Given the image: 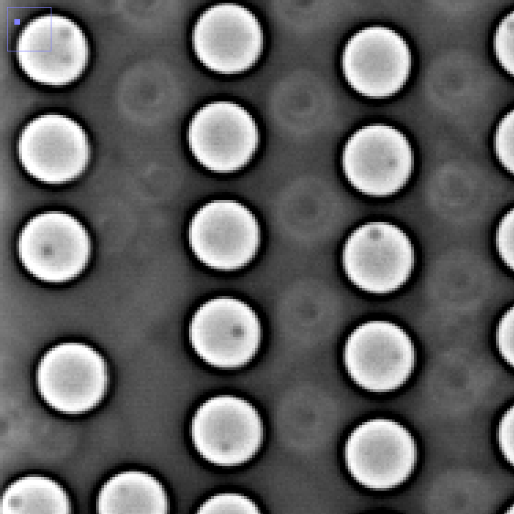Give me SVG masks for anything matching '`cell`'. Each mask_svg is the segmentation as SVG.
Listing matches in <instances>:
<instances>
[{
  "label": "cell",
  "mask_w": 514,
  "mask_h": 514,
  "mask_svg": "<svg viewBox=\"0 0 514 514\" xmlns=\"http://www.w3.org/2000/svg\"><path fill=\"white\" fill-rule=\"evenodd\" d=\"M36 382L43 400L53 408L79 414L96 406L108 385L102 356L81 343H63L47 350L37 369Z\"/></svg>",
  "instance_id": "5"
},
{
  "label": "cell",
  "mask_w": 514,
  "mask_h": 514,
  "mask_svg": "<svg viewBox=\"0 0 514 514\" xmlns=\"http://www.w3.org/2000/svg\"><path fill=\"white\" fill-rule=\"evenodd\" d=\"M414 249L397 226L384 221L357 228L347 239L343 265L350 281L360 289L385 293L408 279L414 266Z\"/></svg>",
  "instance_id": "6"
},
{
  "label": "cell",
  "mask_w": 514,
  "mask_h": 514,
  "mask_svg": "<svg viewBox=\"0 0 514 514\" xmlns=\"http://www.w3.org/2000/svg\"><path fill=\"white\" fill-rule=\"evenodd\" d=\"M98 513H168L169 502L162 484L141 471H125L110 478L99 491Z\"/></svg>",
  "instance_id": "15"
},
{
  "label": "cell",
  "mask_w": 514,
  "mask_h": 514,
  "mask_svg": "<svg viewBox=\"0 0 514 514\" xmlns=\"http://www.w3.org/2000/svg\"><path fill=\"white\" fill-rule=\"evenodd\" d=\"M493 47L496 56L504 69L514 71V12H508L496 28Z\"/></svg>",
  "instance_id": "18"
},
{
  "label": "cell",
  "mask_w": 514,
  "mask_h": 514,
  "mask_svg": "<svg viewBox=\"0 0 514 514\" xmlns=\"http://www.w3.org/2000/svg\"><path fill=\"white\" fill-rule=\"evenodd\" d=\"M20 162L36 180L51 184L71 182L86 169L90 156L88 136L76 121L46 114L31 120L18 143Z\"/></svg>",
  "instance_id": "8"
},
{
  "label": "cell",
  "mask_w": 514,
  "mask_h": 514,
  "mask_svg": "<svg viewBox=\"0 0 514 514\" xmlns=\"http://www.w3.org/2000/svg\"><path fill=\"white\" fill-rule=\"evenodd\" d=\"M513 307L511 308L499 322L497 331V343L498 350L509 364L513 366Z\"/></svg>",
  "instance_id": "21"
},
{
  "label": "cell",
  "mask_w": 514,
  "mask_h": 514,
  "mask_svg": "<svg viewBox=\"0 0 514 514\" xmlns=\"http://www.w3.org/2000/svg\"><path fill=\"white\" fill-rule=\"evenodd\" d=\"M496 154L505 169L514 171V112H506L500 121L495 134Z\"/></svg>",
  "instance_id": "19"
},
{
  "label": "cell",
  "mask_w": 514,
  "mask_h": 514,
  "mask_svg": "<svg viewBox=\"0 0 514 514\" xmlns=\"http://www.w3.org/2000/svg\"><path fill=\"white\" fill-rule=\"evenodd\" d=\"M344 173L362 193L384 197L400 191L408 180L413 156L407 137L385 124L368 125L347 141L342 157Z\"/></svg>",
  "instance_id": "3"
},
{
  "label": "cell",
  "mask_w": 514,
  "mask_h": 514,
  "mask_svg": "<svg viewBox=\"0 0 514 514\" xmlns=\"http://www.w3.org/2000/svg\"><path fill=\"white\" fill-rule=\"evenodd\" d=\"M261 337L259 319L246 303L230 297L206 302L194 313L189 339L199 356L212 366L240 367L256 354Z\"/></svg>",
  "instance_id": "7"
},
{
  "label": "cell",
  "mask_w": 514,
  "mask_h": 514,
  "mask_svg": "<svg viewBox=\"0 0 514 514\" xmlns=\"http://www.w3.org/2000/svg\"><path fill=\"white\" fill-rule=\"evenodd\" d=\"M194 51L208 69L222 74L249 69L258 60L263 34L256 16L234 3H219L204 10L192 34Z\"/></svg>",
  "instance_id": "12"
},
{
  "label": "cell",
  "mask_w": 514,
  "mask_h": 514,
  "mask_svg": "<svg viewBox=\"0 0 514 514\" xmlns=\"http://www.w3.org/2000/svg\"><path fill=\"white\" fill-rule=\"evenodd\" d=\"M70 502L63 488L54 480L28 476L12 482L5 491L1 513H69Z\"/></svg>",
  "instance_id": "16"
},
{
  "label": "cell",
  "mask_w": 514,
  "mask_h": 514,
  "mask_svg": "<svg viewBox=\"0 0 514 514\" xmlns=\"http://www.w3.org/2000/svg\"><path fill=\"white\" fill-rule=\"evenodd\" d=\"M90 239L82 223L59 210L45 211L32 217L18 240L20 260L27 271L48 282H63L86 267Z\"/></svg>",
  "instance_id": "1"
},
{
  "label": "cell",
  "mask_w": 514,
  "mask_h": 514,
  "mask_svg": "<svg viewBox=\"0 0 514 514\" xmlns=\"http://www.w3.org/2000/svg\"><path fill=\"white\" fill-rule=\"evenodd\" d=\"M411 53L404 38L386 26L372 25L356 32L342 56L345 79L357 92L382 97L397 91L407 79Z\"/></svg>",
  "instance_id": "14"
},
{
  "label": "cell",
  "mask_w": 514,
  "mask_h": 514,
  "mask_svg": "<svg viewBox=\"0 0 514 514\" xmlns=\"http://www.w3.org/2000/svg\"><path fill=\"white\" fill-rule=\"evenodd\" d=\"M514 411L512 406L503 415L498 428V442L506 459L513 465Z\"/></svg>",
  "instance_id": "22"
},
{
  "label": "cell",
  "mask_w": 514,
  "mask_h": 514,
  "mask_svg": "<svg viewBox=\"0 0 514 514\" xmlns=\"http://www.w3.org/2000/svg\"><path fill=\"white\" fill-rule=\"evenodd\" d=\"M188 142L196 160L207 169L231 173L244 167L258 145V131L252 115L227 101L206 104L193 115Z\"/></svg>",
  "instance_id": "13"
},
{
  "label": "cell",
  "mask_w": 514,
  "mask_h": 514,
  "mask_svg": "<svg viewBox=\"0 0 514 514\" xmlns=\"http://www.w3.org/2000/svg\"><path fill=\"white\" fill-rule=\"evenodd\" d=\"M191 437L198 453L208 462L234 466L251 459L263 440L260 415L247 400L230 395L211 397L195 411Z\"/></svg>",
  "instance_id": "4"
},
{
  "label": "cell",
  "mask_w": 514,
  "mask_h": 514,
  "mask_svg": "<svg viewBox=\"0 0 514 514\" xmlns=\"http://www.w3.org/2000/svg\"><path fill=\"white\" fill-rule=\"evenodd\" d=\"M345 368L360 387L373 392H387L402 385L415 365V349L407 333L384 321L358 326L344 350Z\"/></svg>",
  "instance_id": "11"
},
{
  "label": "cell",
  "mask_w": 514,
  "mask_h": 514,
  "mask_svg": "<svg viewBox=\"0 0 514 514\" xmlns=\"http://www.w3.org/2000/svg\"><path fill=\"white\" fill-rule=\"evenodd\" d=\"M498 253L510 268L514 266V212L508 211L499 223L496 233Z\"/></svg>",
  "instance_id": "20"
},
{
  "label": "cell",
  "mask_w": 514,
  "mask_h": 514,
  "mask_svg": "<svg viewBox=\"0 0 514 514\" xmlns=\"http://www.w3.org/2000/svg\"><path fill=\"white\" fill-rule=\"evenodd\" d=\"M198 513H259V508L250 498L236 493H220L206 500L198 507Z\"/></svg>",
  "instance_id": "17"
},
{
  "label": "cell",
  "mask_w": 514,
  "mask_h": 514,
  "mask_svg": "<svg viewBox=\"0 0 514 514\" xmlns=\"http://www.w3.org/2000/svg\"><path fill=\"white\" fill-rule=\"evenodd\" d=\"M417 457L415 442L399 423L385 419L365 421L348 437L346 467L360 485L374 489L400 485L412 473Z\"/></svg>",
  "instance_id": "10"
},
{
  "label": "cell",
  "mask_w": 514,
  "mask_h": 514,
  "mask_svg": "<svg viewBox=\"0 0 514 514\" xmlns=\"http://www.w3.org/2000/svg\"><path fill=\"white\" fill-rule=\"evenodd\" d=\"M188 241L195 256L212 269L242 268L256 254L260 229L254 214L232 199L206 203L194 214Z\"/></svg>",
  "instance_id": "9"
},
{
  "label": "cell",
  "mask_w": 514,
  "mask_h": 514,
  "mask_svg": "<svg viewBox=\"0 0 514 514\" xmlns=\"http://www.w3.org/2000/svg\"><path fill=\"white\" fill-rule=\"evenodd\" d=\"M16 51L21 68L31 79L52 86L77 79L89 56L88 40L80 26L57 14L31 20L19 34Z\"/></svg>",
  "instance_id": "2"
}]
</instances>
